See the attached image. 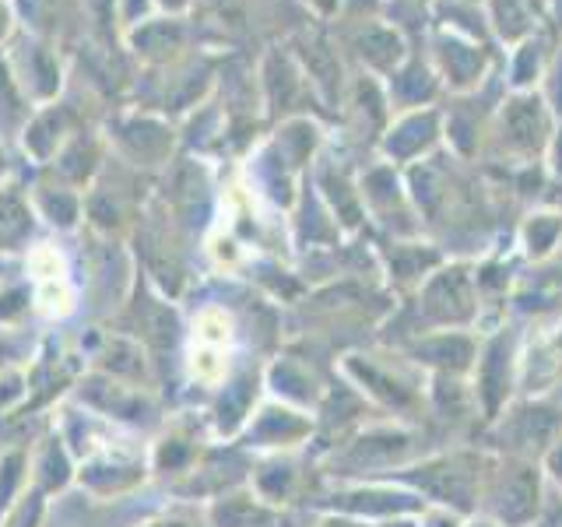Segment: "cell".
<instances>
[{"label": "cell", "mask_w": 562, "mask_h": 527, "mask_svg": "<svg viewBox=\"0 0 562 527\" xmlns=\"http://www.w3.org/2000/svg\"><path fill=\"white\" fill-rule=\"evenodd\" d=\"M439 57L447 60V70L453 81H468L471 75L464 70V64H471L474 70H482V53L474 46H461V43H443L439 46Z\"/></svg>", "instance_id": "cell-1"}, {"label": "cell", "mask_w": 562, "mask_h": 527, "mask_svg": "<svg viewBox=\"0 0 562 527\" xmlns=\"http://www.w3.org/2000/svg\"><path fill=\"white\" fill-rule=\"evenodd\" d=\"M198 341L207 345V348H218V345L228 341V321L218 310H207L198 321Z\"/></svg>", "instance_id": "cell-2"}, {"label": "cell", "mask_w": 562, "mask_h": 527, "mask_svg": "<svg viewBox=\"0 0 562 527\" xmlns=\"http://www.w3.org/2000/svg\"><path fill=\"white\" fill-rule=\"evenodd\" d=\"M32 271H35V278L40 281H64V260L57 257V250H35L32 254Z\"/></svg>", "instance_id": "cell-3"}, {"label": "cell", "mask_w": 562, "mask_h": 527, "mask_svg": "<svg viewBox=\"0 0 562 527\" xmlns=\"http://www.w3.org/2000/svg\"><path fill=\"white\" fill-rule=\"evenodd\" d=\"M40 303H43L46 313H67L70 310V292H67L64 281H43Z\"/></svg>", "instance_id": "cell-4"}, {"label": "cell", "mask_w": 562, "mask_h": 527, "mask_svg": "<svg viewBox=\"0 0 562 527\" xmlns=\"http://www.w3.org/2000/svg\"><path fill=\"white\" fill-rule=\"evenodd\" d=\"M193 377H201V380H218L222 377V359H218V351L215 348H198L193 351Z\"/></svg>", "instance_id": "cell-5"}]
</instances>
